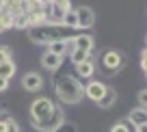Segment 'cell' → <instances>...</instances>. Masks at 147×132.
I'll list each match as a JSON object with an SVG mask.
<instances>
[{"label": "cell", "mask_w": 147, "mask_h": 132, "mask_svg": "<svg viewBox=\"0 0 147 132\" xmlns=\"http://www.w3.org/2000/svg\"><path fill=\"white\" fill-rule=\"evenodd\" d=\"M69 28H63L59 24H41V26H30L28 28V37L32 43H54V41H67L74 35H69Z\"/></svg>", "instance_id": "1"}, {"label": "cell", "mask_w": 147, "mask_h": 132, "mask_svg": "<svg viewBox=\"0 0 147 132\" xmlns=\"http://www.w3.org/2000/svg\"><path fill=\"white\" fill-rule=\"evenodd\" d=\"M54 91L65 104H78L84 97V85L74 76H54Z\"/></svg>", "instance_id": "2"}, {"label": "cell", "mask_w": 147, "mask_h": 132, "mask_svg": "<svg viewBox=\"0 0 147 132\" xmlns=\"http://www.w3.org/2000/svg\"><path fill=\"white\" fill-rule=\"evenodd\" d=\"M65 123V113L61 106L54 104V108H52V113L48 115V119H43L41 123H32V128L39 132H54L56 128H61Z\"/></svg>", "instance_id": "3"}, {"label": "cell", "mask_w": 147, "mask_h": 132, "mask_svg": "<svg viewBox=\"0 0 147 132\" xmlns=\"http://www.w3.org/2000/svg\"><path fill=\"white\" fill-rule=\"evenodd\" d=\"M52 108H54V102H52L50 97H37V100H32V104H30L32 123H41L43 119H48V115L52 113Z\"/></svg>", "instance_id": "4"}, {"label": "cell", "mask_w": 147, "mask_h": 132, "mask_svg": "<svg viewBox=\"0 0 147 132\" xmlns=\"http://www.w3.org/2000/svg\"><path fill=\"white\" fill-rule=\"evenodd\" d=\"M121 63H123V59H121V54L117 50H104V54H102V69H104V74H115L121 67Z\"/></svg>", "instance_id": "5"}, {"label": "cell", "mask_w": 147, "mask_h": 132, "mask_svg": "<svg viewBox=\"0 0 147 132\" xmlns=\"http://www.w3.org/2000/svg\"><path fill=\"white\" fill-rule=\"evenodd\" d=\"M74 13H76V28H91L95 22V13L89 7H78L74 9Z\"/></svg>", "instance_id": "6"}, {"label": "cell", "mask_w": 147, "mask_h": 132, "mask_svg": "<svg viewBox=\"0 0 147 132\" xmlns=\"http://www.w3.org/2000/svg\"><path fill=\"white\" fill-rule=\"evenodd\" d=\"M104 91H106V85L102 80H91L89 85H84V97H89L93 102H100Z\"/></svg>", "instance_id": "7"}, {"label": "cell", "mask_w": 147, "mask_h": 132, "mask_svg": "<svg viewBox=\"0 0 147 132\" xmlns=\"http://www.w3.org/2000/svg\"><path fill=\"white\" fill-rule=\"evenodd\" d=\"M22 87L26 91H39L43 87V78L37 72H28V74H24V78H22Z\"/></svg>", "instance_id": "8"}, {"label": "cell", "mask_w": 147, "mask_h": 132, "mask_svg": "<svg viewBox=\"0 0 147 132\" xmlns=\"http://www.w3.org/2000/svg\"><path fill=\"white\" fill-rule=\"evenodd\" d=\"M71 48H74V50H82V52H87V54H91V50H93V37L91 35H74Z\"/></svg>", "instance_id": "9"}, {"label": "cell", "mask_w": 147, "mask_h": 132, "mask_svg": "<svg viewBox=\"0 0 147 132\" xmlns=\"http://www.w3.org/2000/svg\"><path fill=\"white\" fill-rule=\"evenodd\" d=\"M41 65H43V69H50V72L61 69V65H63V56H56V54H52V52H43Z\"/></svg>", "instance_id": "10"}, {"label": "cell", "mask_w": 147, "mask_h": 132, "mask_svg": "<svg viewBox=\"0 0 147 132\" xmlns=\"http://www.w3.org/2000/svg\"><path fill=\"white\" fill-rule=\"evenodd\" d=\"M128 121H132V126L136 128H145V123H147V113H145V108H141V106H138V108H134L132 113L128 115Z\"/></svg>", "instance_id": "11"}, {"label": "cell", "mask_w": 147, "mask_h": 132, "mask_svg": "<svg viewBox=\"0 0 147 132\" xmlns=\"http://www.w3.org/2000/svg\"><path fill=\"white\" fill-rule=\"evenodd\" d=\"M76 72H78L80 78H91L93 74H95V63H93V56H89L84 63L76 65Z\"/></svg>", "instance_id": "12"}, {"label": "cell", "mask_w": 147, "mask_h": 132, "mask_svg": "<svg viewBox=\"0 0 147 132\" xmlns=\"http://www.w3.org/2000/svg\"><path fill=\"white\" fill-rule=\"evenodd\" d=\"M115 102H117V91L113 89V87H106V91H104V95L100 97L97 106H100V108H110Z\"/></svg>", "instance_id": "13"}, {"label": "cell", "mask_w": 147, "mask_h": 132, "mask_svg": "<svg viewBox=\"0 0 147 132\" xmlns=\"http://www.w3.org/2000/svg\"><path fill=\"white\" fill-rule=\"evenodd\" d=\"M48 52H52V54H56V56L71 54V48H69V39H67V41H54V43H50V46H48Z\"/></svg>", "instance_id": "14"}, {"label": "cell", "mask_w": 147, "mask_h": 132, "mask_svg": "<svg viewBox=\"0 0 147 132\" xmlns=\"http://www.w3.org/2000/svg\"><path fill=\"white\" fill-rule=\"evenodd\" d=\"M11 76H15V63L13 61H7V63H0V78L9 80Z\"/></svg>", "instance_id": "15"}, {"label": "cell", "mask_w": 147, "mask_h": 132, "mask_svg": "<svg viewBox=\"0 0 147 132\" xmlns=\"http://www.w3.org/2000/svg\"><path fill=\"white\" fill-rule=\"evenodd\" d=\"M89 56H91V54H87V52H82V50H74L71 54H69V59H71V65L76 67V65L84 63V61H87Z\"/></svg>", "instance_id": "16"}, {"label": "cell", "mask_w": 147, "mask_h": 132, "mask_svg": "<svg viewBox=\"0 0 147 132\" xmlns=\"http://www.w3.org/2000/svg\"><path fill=\"white\" fill-rule=\"evenodd\" d=\"M0 24H2V28H13V15L7 11V13H0Z\"/></svg>", "instance_id": "17"}, {"label": "cell", "mask_w": 147, "mask_h": 132, "mask_svg": "<svg viewBox=\"0 0 147 132\" xmlns=\"http://www.w3.org/2000/svg\"><path fill=\"white\" fill-rule=\"evenodd\" d=\"M11 56H13V52H11V48H9V46H0V63H7V61H13Z\"/></svg>", "instance_id": "18"}, {"label": "cell", "mask_w": 147, "mask_h": 132, "mask_svg": "<svg viewBox=\"0 0 147 132\" xmlns=\"http://www.w3.org/2000/svg\"><path fill=\"white\" fill-rule=\"evenodd\" d=\"M13 28H28V20H26V15H15L13 18Z\"/></svg>", "instance_id": "19"}, {"label": "cell", "mask_w": 147, "mask_h": 132, "mask_svg": "<svg viewBox=\"0 0 147 132\" xmlns=\"http://www.w3.org/2000/svg\"><path fill=\"white\" fill-rule=\"evenodd\" d=\"M54 132H78V130H76V126H74V123H69V121H65L63 123V126H61V128H56V130Z\"/></svg>", "instance_id": "20"}, {"label": "cell", "mask_w": 147, "mask_h": 132, "mask_svg": "<svg viewBox=\"0 0 147 132\" xmlns=\"http://www.w3.org/2000/svg\"><path fill=\"white\" fill-rule=\"evenodd\" d=\"M110 132H130V130H128V126H125L123 121H119V123H115V126L110 128Z\"/></svg>", "instance_id": "21"}, {"label": "cell", "mask_w": 147, "mask_h": 132, "mask_svg": "<svg viewBox=\"0 0 147 132\" xmlns=\"http://www.w3.org/2000/svg\"><path fill=\"white\" fill-rule=\"evenodd\" d=\"M138 102H141V108H145V102H147V93H145V89H143V91H138Z\"/></svg>", "instance_id": "22"}, {"label": "cell", "mask_w": 147, "mask_h": 132, "mask_svg": "<svg viewBox=\"0 0 147 132\" xmlns=\"http://www.w3.org/2000/svg\"><path fill=\"white\" fill-rule=\"evenodd\" d=\"M7 132H22L20 130V126H18V121H11L9 126H7Z\"/></svg>", "instance_id": "23"}, {"label": "cell", "mask_w": 147, "mask_h": 132, "mask_svg": "<svg viewBox=\"0 0 147 132\" xmlns=\"http://www.w3.org/2000/svg\"><path fill=\"white\" fill-rule=\"evenodd\" d=\"M141 67H143V72L147 69V52L143 50V54H141Z\"/></svg>", "instance_id": "24"}, {"label": "cell", "mask_w": 147, "mask_h": 132, "mask_svg": "<svg viewBox=\"0 0 147 132\" xmlns=\"http://www.w3.org/2000/svg\"><path fill=\"white\" fill-rule=\"evenodd\" d=\"M7 89H9V80L0 78V91H7Z\"/></svg>", "instance_id": "25"}, {"label": "cell", "mask_w": 147, "mask_h": 132, "mask_svg": "<svg viewBox=\"0 0 147 132\" xmlns=\"http://www.w3.org/2000/svg\"><path fill=\"white\" fill-rule=\"evenodd\" d=\"M0 32H5V28H2V24H0Z\"/></svg>", "instance_id": "26"}]
</instances>
